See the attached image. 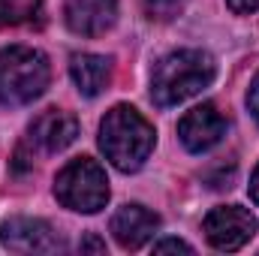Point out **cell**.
Here are the masks:
<instances>
[{"mask_svg":"<svg viewBox=\"0 0 259 256\" xmlns=\"http://www.w3.org/2000/svg\"><path fill=\"white\" fill-rule=\"evenodd\" d=\"M169 250H184V253H193V247L181 238H163L154 244V253H169Z\"/></svg>","mask_w":259,"mask_h":256,"instance_id":"cell-14","label":"cell"},{"mask_svg":"<svg viewBox=\"0 0 259 256\" xmlns=\"http://www.w3.org/2000/svg\"><path fill=\"white\" fill-rule=\"evenodd\" d=\"M64 18L72 33L100 36L118 18V0H66Z\"/></svg>","mask_w":259,"mask_h":256,"instance_id":"cell-8","label":"cell"},{"mask_svg":"<svg viewBox=\"0 0 259 256\" xmlns=\"http://www.w3.org/2000/svg\"><path fill=\"white\" fill-rule=\"evenodd\" d=\"M42 12V0H0V27L27 24Z\"/></svg>","mask_w":259,"mask_h":256,"instance_id":"cell-12","label":"cell"},{"mask_svg":"<svg viewBox=\"0 0 259 256\" xmlns=\"http://www.w3.org/2000/svg\"><path fill=\"white\" fill-rule=\"evenodd\" d=\"M214 81V61L199 49H181L166 55L154 66L151 75V100L160 109H172L184 100L196 97L202 88Z\"/></svg>","mask_w":259,"mask_h":256,"instance_id":"cell-1","label":"cell"},{"mask_svg":"<svg viewBox=\"0 0 259 256\" xmlns=\"http://www.w3.org/2000/svg\"><path fill=\"white\" fill-rule=\"evenodd\" d=\"M250 199L259 205V166H256V172H253V178H250Z\"/></svg>","mask_w":259,"mask_h":256,"instance_id":"cell-18","label":"cell"},{"mask_svg":"<svg viewBox=\"0 0 259 256\" xmlns=\"http://www.w3.org/2000/svg\"><path fill=\"white\" fill-rule=\"evenodd\" d=\"M223 136H226V118H223L211 103H202V106L190 109V112L178 121V139H181V145H184L190 154H205V151H211Z\"/></svg>","mask_w":259,"mask_h":256,"instance_id":"cell-7","label":"cell"},{"mask_svg":"<svg viewBox=\"0 0 259 256\" xmlns=\"http://www.w3.org/2000/svg\"><path fill=\"white\" fill-rule=\"evenodd\" d=\"M226 3H229V9L238 12V15H247V12H256L259 9V0H226Z\"/></svg>","mask_w":259,"mask_h":256,"instance_id":"cell-16","label":"cell"},{"mask_svg":"<svg viewBox=\"0 0 259 256\" xmlns=\"http://www.w3.org/2000/svg\"><path fill=\"white\" fill-rule=\"evenodd\" d=\"M49 61L27 46H9L0 52V103L27 106L49 88Z\"/></svg>","mask_w":259,"mask_h":256,"instance_id":"cell-3","label":"cell"},{"mask_svg":"<svg viewBox=\"0 0 259 256\" xmlns=\"http://www.w3.org/2000/svg\"><path fill=\"white\" fill-rule=\"evenodd\" d=\"M100 148L115 169L136 172L154 151V127L133 106H115L100 124Z\"/></svg>","mask_w":259,"mask_h":256,"instance_id":"cell-2","label":"cell"},{"mask_svg":"<svg viewBox=\"0 0 259 256\" xmlns=\"http://www.w3.org/2000/svg\"><path fill=\"white\" fill-rule=\"evenodd\" d=\"M181 6H184V0H148L151 18H172Z\"/></svg>","mask_w":259,"mask_h":256,"instance_id":"cell-13","label":"cell"},{"mask_svg":"<svg viewBox=\"0 0 259 256\" xmlns=\"http://www.w3.org/2000/svg\"><path fill=\"white\" fill-rule=\"evenodd\" d=\"M75 136H78V121L61 109H49L30 124V142L49 154H58V151L69 148L75 142Z\"/></svg>","mask_w":259,"mask_h":256,"instance_id":"cell-10","label":"cell"},{"mask_svg":"<svg viewBox=\"0 0 259 256\" xmlns=\"http://www.w3.org/2000/svg\"><path fill=\"white\" fill-rule=\"evenodd\" d=\"M78 250L84 253V250H94V253H103L106 250V241H100V238H94V235H88V238H81L78 241Z\"/></svg>","mask_w":259,"mask_h":256,"instance_id":"cell-17","label":"cell"},{"mask_svg":"<svg viewBox=\"0 0 259 256\" xmlns=\"http://www.w3.org/2000/svg\"><path fill=\"white\" fill-rule=\"evenodd\" d=\"M160 229V217L145 205H124L112 217V235L124 250H139Z\"/></svg>","mask_w":259,"mask_h":256,"instance_id":"cell-9","label":"cell"},{"mask_svg":"<svg viewBox=\"0 0 259 256\" xmlns=\"http://www.w3.org/2000/svg\"><path fill=\"white\" fill-rule=\"evenodd\" d=\"M0 244L12 253H58L64 241L58 232L36 217H9L0 223Z\"/></svg>","mask_w":259,"mask_h":256,"instance_id":"cell-6","label":"cell"},{"mask_svg":"<svg viewBox=\"0 0 259 256\" xmlns=\"http://www.w3.org/2000/svg\"><path fill=\"white\" fill-rule=\"evenodd\" d=\"M69 75L75 81V88L84 94V97H97L109 88L112 81V58L106 55H72L69 61Z\"/></svg>","mask_w":259,"mask_h":256,"instance_id":"cell-11","label":"cell"},{"mask_svg":"<svg viewBox=\"0 0 259 256\" xmlns=\"http://www.w3.org/2000/svg\"><path fill=\"white\" fill-rule=\"evenodd\" d=\"M202 232L217 250H241L256 232V217L241 205H220L205 217Z\"/></svg>","mask_w":259,"mask_h":256,"instance_id":"cell-5","label":"cell"},{"mask_svg":"<svg viewBox=\"0 0 259 256\" xmlns=\"http://www.w3.org/2000/svg\"><path fill=\"white\" fill-rule=\"evenodd\" d=\"M55 196L69 211L97 214L109 202L106 169L97 160H91V157H78V160L66 163L64 169L58 172V178H55Z\"/></svg>","mask_w":259,"mask_h":256,"instance_id":"cell-4","label":"cell"},{"mask_svg":"<svg viewBox=\"0 0 259 256\" xmlns=\"http://www.w3.org/2000/svg\"><path fill=\"white\" fill-rule=\"evenodd\" d=\"M247 109H250V115L256 118V124H259V72H256V78L250 81V91H247Z\"/></svg>","mask_w":259,"mask_h":256,"instance_id":"cell-15","label":"cell"}]
</instances>
